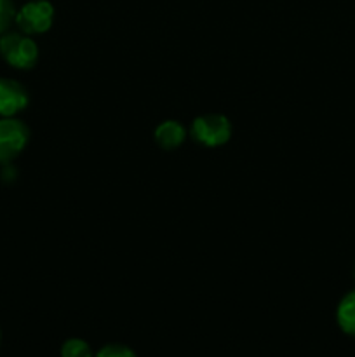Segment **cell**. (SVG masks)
Returning a JSON list of instances; mask_svg holds the SVG:
<instances>
[{
    "mask_svg": "<svg viewBox=\"0 0 355 357\" xmlns=\"http://www.w3.org/2000/svg\"><path fill=\"white\" fill-rule=\"evenodd\" d=\"M338 324L347 335L355 337V289L340 302L336 312Z\"/></svg>",
    "mask_w": 355,
    "mask_h": 357,
    "instance_id": "obj_7",
    "label": "cell"
},
{
    "mask_svg": "<svg viewBox=\"0 0 355 357\" xmlns=\"http://www.w3.org/2000/svg\"><path fill=\"white\" fill-rule=\"evenodd\" d=\"M0 54L14 68L30 70L38 59V47L26 33L10 31L0 37Z\"/></svg>",
    "mask_w": 355,
    "mask_h": 357,
    "instance_id": "obj_1",
    "label": "cell"
},
{
    "mask_svg": "<svg viewBox=\"0 0 355 357\" xmlns=\"http://www.w3.org/2000/svg\"><path fill=\"white\" fill-rule=\"evenodd\" d=\"M16 17V9H14L13 0H0V33L10 26V23Z\"/></svg>",
    "mask_w": 355,
    "mask_h": 357,
    "instance_id": "obj_9",
    "label": "cell"
},
{
    "mask_svg": "<svg viewBox=\"0 0 355 357\" xmlns=\"http://www.w3.org/2000/svg\"><path fill=\"white\" fill-rule=\"evenodd\" d=\"M191 136L204 146H221L232 136V124L225 115H200L191 124Z\"/></svg>",
    "mask_w": 355,
    "mask_h": 357,
    "instance_id": "obj_2",
    "label": "cell"
},
{
    "mask_svg": "<svg viewBox=\"0 0 355 357\" xmlns=\"http://www.w3.org/2000/svg\"><path fill=\"white\" fill-rule=\"evenodd\" d=\"M30 131L21 121L14 117L0 119V164L16 159L26 146Z\"/></svg>",
    "mask_w": 355,
    "mask_h": 357,
    "instance_id": "obj_4",
    "label": "cell"
},
{
    "mask_svg": "<svg viewBox=\"0 0 355 357\" xmlns=\"http://www.w3.org/2000/svg\"><path fill=\"white\" fill-rule=\"evenodd\" d=\"M14 21L23 33H45L54 21V7L47 0H31L17 10Z\"/></svg>",
    "mask_w": 355,
    "mask_h": 357,
    "instance_id": "obj_3",
    "label": "cell"
},
{
    "mask_svg": "<svg viewBox=\"0 0 355 357\" xmlns=\"http://www.w3.org/2000/svg\"><path fill=\"white\" fill-rule=\"evenodd\" d=\"M96 357H136V354L132 349L127 347V345L110 344L104 345V347L97 352Z\"/></svg>",
    "mask_w": 355,
    "mask_h": 357,
    "instance_id": "obj_10",
    "label": "cell"
},
{
    "mask_svg": "<svg viewBox=\"0 0 355 357\" xmlns=\"http://www.w3.org/2000/svg\"><path fill=\"white\" fill-rule=\"evenodd\" d=\"M187 138V129L178 121H166L155 129V142L160 149L174 150L183 145Z\"/></svg>",
    "mask_w": 355,
    "mask_h": 357,
    "instance_id": "obj_6",
    "label": "cell"
},
{
    "mask_svg": "<svg viewBox=\"0 0 355 357\" xmlns=\"http://www.w3.org/2000/svg\"><path fill=\"white\" fill-rule=\"evenodd\" d=\"M61 357H94L89 344L80 338H70L63 344Z\"/></svg>",
    "mask_w": 355,
    "mask_h": 357,
    "instance_id": "obj_8",
    "label": "cell"
},
{
    "mask_svg": "<svg viewBox=\"0 0 355 357\" xmlns=\"http://www.w3.org/2000/svg\"><path fill=\"white\" fill-rule=\"evenodd\" d=\"M28 105V93L13 79H0V117H14Z\"/></svg>",
    "mask_w": 355,
    "mask_h": 357,
    "instance_id": "obj_5",
    "label": "cell"
}]
</instances>
